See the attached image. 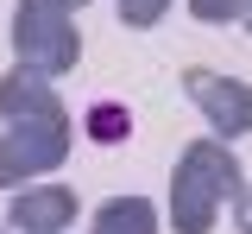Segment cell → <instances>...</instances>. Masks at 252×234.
Wrapping results in <instances>:
<instances>
[{"instance_id":"2","label":"cell","mask_w":252,"mask_h":234,"mask_svg":"<svg viewBox=\"0 0 252 234\" xmlns=\"http://www.w3.org/2000/svg\"><path fill=\"white\" fill-rule=\"evenodd\" d=\"M240 196V158L227 139H189L170 171V228L177 234H215L220 209Z\"/></svg>"},{"instance_id":"5","label":"cell","mask_w":252,"mask_h":234,"mask_svg":"<svg viewBox=\"0 0 252 234\" xmlns=\"http://www.w3.org/2000/svg\"><path fill=\"white\" fill-rule=\"evenodd\" d=\"M6 222L19 234H63L76 222V190L69 184H38V190H19L13 209H6Z\"/></svg>"},{"instance_id":"11","label":"cell","mask_w":252,"mask_h":234,"mask_svg":"<svg viewBox=\"0 0 252 234\" xmlns=\"http://www.w3.org/2000/svg\"><path fill=\"white\" fill-rule=\"evenodd\" d=\"M246 32H252V6H246Z\"/></svg>"},{"instance_id":"1","label":"cell","mask_w":252,"mask_h":234,"mask_svg":"<svg viewBox=\"0 0 252 234\" xmlns=\"http://www.w3.org/2000/svg\"><path fill=\"white\" fill-rule=\"evenodd\" d=\"M0 190H13L19 177L57 171L69 158V108L51 89V76L38 70H13L0 76Z\"/></svg>"},{"instance_id":"7","label":"cell","mask_w":252,"mask_h":234,"mask_svg":"<svg viewBox=\"0 0 252 234\" xmlns=\"http://www.w3.org/2000/svg\"><path fill=\"white\" fill-rule=\"evenodd\" d=\"M126 133H132V114H126L120 101H94L89 108V139L94 146H120Z\"/></svg>"},{"instance_id":"6","label":"cell","mask_w":252,"mask_h":234,"mask_svg":"<svg viewBox=\"0 0 252 234\" xmlns=\"http://www.w3.org/2000/svg\"><path fill=\"white\" fill-rule=\"evenodd\" d=\"M89 234H158V209L145 196H107L94 209Z\"/></svg>"},{"instance_id":"10","label":"cell","mask_w":252,"mask_h":234,"mask_svg":"<svg viewBox=\"0 0 252 234\" xmlns=\"http://www.w3.org/2000/svg\"><path fill=\"white\" fill-rule=\"evenodd\" d=\"M233 228L252 234V190H240V209H233Z\"/></svg>"},{"instance_id":"8","label":"cell","mask_w":252,"mask_h":234,"mask_svg":"<svg viewBox=\"0 0 252 234\" xmlns=\"http://www.w3.org/2000/svg\"><path fill=\"white\" fill-rule=\"evenodd\" d=\"M114 6H120V26H132V32H152L170 13V0H114Z\"/></svg>"},{"instance_id":"3","label":"cell","mask_w":252,"mask_h":234,"mask_svg":"<svg viewBox=\"0 0 252 234\" xmlns=\"http://www.w3.org/2000/svg\"><path fill=\"white\" fill-rule=\"evenodd\" d=\"M76 6H89V0H19V13H13V51H19V70H38V76L76 70V57H82Z\"/></svg>"},{"instance_id":"4","label":"cell","mask_w":252,"mask_h":234,"mask_svg":"<svg viewBox=\"0 0 252 234\" xmlns=\"http://www.w3.org/2000/svg\"><path fill=\"white\" fill-rule=\"evenodd\" d=\"M189 101L202 108V120L215 127L220 139H246L252 133V89L227 70H183Z\"/></svg>"},{"instance_id":"9","label":"cell","mask_w":252,"mask_h":234,"mask_svg":"<svg viewBox=\"0 0 252 234\" xmlns=\"http://www.w3.org/2000/svg\"><path fill=\"white\" fill-rule=\"evenodd\" d=\"M252 0H189V13L202 19V26H233V19H246Z\"/></svg>"}]
</instances>
